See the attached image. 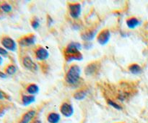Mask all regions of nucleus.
<instances>
[{
	"label": "nucleus",
	"mask_w": 148,
	"mask_h": 123,
	"mask_svg": "<svg viewBox=\"0 0 148 123\" xmlns=\"http://www.w3.org/2000/svg\"><path fill=\"white\" fill-rule=\"evenodd\" d=\"M2 62H3V59H2V57H1V56H0V65H1V64H2Z\"/></svg>",
	"instance_id": "28"
},
{
	"label": "nucleus",
	"mask_w": 148,
	"mask_h": 123,
	"mask_svg": "<svg viewBox=\"0 0 148 123\" xmlns=\"http://www.w3.org/2000/svg\"><path fill=\"white\" fill-rule=\"evenodd\" d=\"M36 114V111H35V110H30V111L26 112L25 114L23 116V118H22L20 123H29L32 120H33V118L35 117Z\"/></svg>",
	"instance_id": "12"
},
{
	"label": "nucleus",
	"mask_w": 148,
	"mask_h": 123,
	"mask_svg": "<svg viewBox=\"0 0 148 123\" xmlns=\"http://www.w3.org/2000/svg\"><path fill=\"white\" fill-rule=\"evenodd\" d=\"M107 103H108V105L111 106V107H112L113 108L116 109H117V110H121V109H122V108H121V106L119 105L117 103H116L115 101H112V100L108 99V101H107Z\"/></svg>",
	"instance_id": "21"
},
{
	"label": "nucleus",
	"mask_w": 148,
	"mask_h": 123,
	"mask_svg": "<svg viewBox=\"0 0 148 123\" xmlns=\"http://www.w3.org/2000/svg\"><path fill=\"white\" fill-rule=\"evenodd\" d=\"M97 33L96 30H94V29H91V30H88L86 31L83 32V33L81 34V38H82V40L84 41H91L94 38V37L95 36Z\"/></svg>",
	"instance_id": "11"
},
{
	"label": "nucleus",
	"mask_w": 148,
	"mask_h": 123,
	"mask_svg": "<svg viewBox=\"0 0 148 123\" xmlns=\"http://www.w3.org/2000/svg\"><path fill=\"white\" fill-rule=\"evenodd\" d=\"M101 65L98 62H93L90 63L89 65H87L85 69V74L87 75H93L96 74L99 71Z\"/></svg>",
	"instance_id": "7"
},
{
	"label": "nucleus",
	"mask_w": 148,
	"mask_h": 123,
	"mask_svg": "<svg viewBox=\"0 0 148 123\" xmlns=\"http://www.w3.org/2000/svg\"><path fill=\"white\" fill-rule=\"evenodd\" d=\"M80 75L81 69L77 65H72L66 72L65 80L67 83L70 84V85H75L79 80Z\"/></svg>",
	"instance_id": "2"
},
{
	"label": "nucleus",
	"mask_w": 148,
	"mask_h": 123,
	"mask_svg": "<svg viewBox=\"0 0 148 123\" xmlns=\"http://www.w3.org/2000/svg\"><path fill=\"white\" fill-rule=\"evenodd\" d=\"M111 38V32L108 29L103 30L99 33L97 37V41L101 45H106L110 40Z\"/></svg>",
	"instance_id": "5"
},
{
	"label": "nucleus",
	"mask_w": 148,
	"mask_h": 123,
	"mask_svg": "<svg viewBox=\"0 0 148 123\" xmlns=\"http://www.w3.org/2000/svg\"><path fill=\"white\" fill-rule=\"evenodd\" d=\"M69 12L71 17L74 19H77L81 14V5L79 3L69 4Z\"/></svg>",
	"instance_id": "6"
},
{
	"label": "nucleus",
	"mask_w": 148,
	"mask_h": 123,
	"mask_svg": "<svg viewBox=\"0 0 148 123\" xmlns=\"http://www.w3.org/2000/svg\"><path fill=\"white\" fill-rule=\"evenodd\" d=\"M129 71H130L131 73L134 74V75H138V74H140L143 71V69H142L141 67L140 66L137 64H132V65H130L129 66Z\"/></svg>",
	"instance_id": "15"
},
{
	"label": "nucleus",
	"mask_w": 148,
	"mask_h": 123,
	"mask_svg": "<svg viewBox=\"0 0 148 123\" xmlns=\"http://www.w3.org/2000/svg\"><path fill=\"white\" fill-rule=\"evenodd\" d=\"M7 74H5L4 73V72H1V71H0V78H7Z\"/></svg>",
	"instance_id": "25"
},
{
	"label": "nucleus",
	"mask_w": 148,
	"mask_h": 123,
	"mask_svg": "<svg viewBox=\"0 0 148 123\" xmlns=\"http://www.w3.org/2000/svg\"><path fill=\"white\" fill-rule=\"evenodd\" d=\"M23 63L25 67L32 72H36L38 69V66L30 56H25L23 59Z\"/></svg>",
	"instance_id": "9"
},
{
	"label": "nucleus",
	"mask_w": 148,
	"mask_h": 123,
	"mask_svg": "<svg viewBox=\"0 0 148 123\" xmlns=\"http://www.w3.org/2000/svg\"><path fill=\"white\" fill-rule=\"evenodd\" d=\"M36 57L38 60H46L49 58V53L45 48L40 46L36 50Z\"/></svg>",
	"instance_id": "10"
},
{
	"label": "nucleus",
	"mask_w": 148,
	"mask_h": 123,
	"mask_svg": "<svg viewBox=\"0 0 148 123\" xmlns=\"http://www.w3.org/2000/svg\"><path fill=\"white\" fill-rule=\"evenodd\" d=\"M31 25L33 29H37L40 26V23H39V20L38 18L35 17L33 20L31 21Z\"/></svg>",
	"instance_id": "22"
},
{
	"label": "nucleus",
	"mask_w": 148,
	"mask_h": 123,
	"mask_svg": "<svg viewBox=\"0 0 148 123\" xmlns=\"http://www.w3.org/2000/svg\"><path fill=\"white\" fill-rule=\"evenodd\" d=\"M1 9L4 12H10L12 10V7L8 3H4V4H1Z\"/></svg>",
	"instance_id": "20"
},
{
	"label": "nucleus",
	"mask_w": 148,
	"mask_h": 123,
	"mask_svg": "<svg viewBox=\"0 0 148 123\" xmlns=\"http://www.w3.org/2000/svg\"><path fill=\"white\" fill-rule=\"evenodd\" d=\"M4 113H5V111L0 107V117H2V116L4 114Z\"/></svg>",
	"instance_id": "26"
},
{
	"label": "nucleus",
	"mask_w": 148,
	"mask_h": 123,
	"mask_svg": "<svg viewBox=\"0 0 148 123\" xmlns=\"http://www.w3.org/2000/svg\"><path fill=\"white\" fill-rule=\"evenodd\" d=\"M61 120V117L57 113H51L47 117V120L49 123H59Z\"/></svg>",
	"instance_id": "13"
},
{
	"label": "nucleus",
	"mask_w": 148,
	"mask_h": 123,
	"mask_svg": "<svg viewBox=\"0 0 148 123\" xmlns=\"http://www.w3.org/2000/svg\"><path fill=\"white\" fill-rule=\"evenodd\" d=\"M35 101H36V97L34 96L23 95L22 97V101H23V104L24 106L30 105L32 103L35 102Z\"/></svg>",
	"instance_id": "14"
},
{
	"label": "nucleus",
	"mask_w": 148,
	"mask_h": 123,
	"mask_svg": "<svg viewBox=\"0 0 148 123\" xmlns=\"http://www.w3.org/2000/svg\"><path fill=\"white\" fill-rule=\"evenodd\" d=\"M7 54H8V52H7V51L5 49H4V48L0 47V55H1V56H7Z\"/></svg>",
	"instance_id": "23"
},
{
	"label": "nucleus",
	"mask_w": 148,
	"mask_h": 123,
	"mask_svg": "<svg viewBox=\"0 0 148 123\" xmlns=\"http://www.w3.org/2000/svg\"><path fill=\"white\" fill-rule=\"evenodd\" d=\"M1 44L2 46L5 48L7 50L12 51V52H14L17 49V44L16 42L13 40L12 38L10 37H4L1 39Z\"/></svg>",
	"instance_id": "4"
},
{
	"label": "nucleus",
	"mask_w": 148,
	"mask_h": 123,
	"mask_svg": "<svg viewBox=\"0 0 148 123\" xmlns=\"http://www.w3.org/2000/svg\"><path fill=\"white\" fill-rule=\"evenodd\" d=\"M33 123H42V122H41V121H40V120H36V121H35Z\"/></svg>",
	"instance_id": "29"
},
{
	"label": "nucleus",
	"mask_w": 148,
	"mask_h": 123,
	"mask_svg": "<svg viewBox=\"0 0 148 123\" xmlns=\"http://www.w3.org/2000/svg\"><path fill=\"white\" fill-rule=\"evenodd\" d=\"M87 92L85 91H78L74 94V98L76 100H82L86 97Z\"/></svg>",
	"instance_id": "18"
},
{
	"label": "nucleus",
	"mask_w": 148,
	"mask_h": 123,
	"mask_svg": "<svg viewBox=\"0 0 148 123\" xmlns=\"http://www.w3.org/2000/svg\"><path fill=\"white\" fill-rule=\"evenodd\" d=\"M6 97H7L6 94L4 93V92H2V91H0V100L4 99V98H5Z\"/></svg>",
	"instance_id": "24"
},
{
	"label": "nucleus",
	"mask_w": 148,
	"mask_h": 123,
	"mask_svg": "<svg viewBox=\"0 0 148 123\" xmlns=\"http://www.w3.org/2000/svg\"><path fill=\"white\" fill-rule=\"evenodd\" d=\"M39 91V87L36 84H30L27 86V92L28 93L31 94V95H35V94L38 93Z\"/></svg>",
	"instance_id": "17"
},
{
	"label": "nucleus",
	"mask_w": 148,
	"mask_h": 123,
	"mask_svg": "<svg viewBox=\"0 0 148 123\" xmlns=\"http://www.w3.org/2000/svg\"><path fill=\"white\" fill-rule=\"evenodd\" d=\"M81 48V44L78 42H72L69 43L64 49V56L66 62L82 60L83 56L79 52Z\"/></svg>",
	"instance_id": "1"
},
{
	"label": "nucleus",
	"mask_w": 148,
	"mask_h": 123,
	"mask_svg": "<svg viewBox=\"0 0 148 123\" xmlns=\"http://www.w3.org/2000/svg\"><path fill=\"white\" fill-rule=\"evenodd\" d=\"M60 111L64 117H70L74 114V108L70 104L63 103L60 107Z\"/></svg>",
	"instance_id": "8"
},
{
	"label": "nucleus",
	"mask_w": 148,
	"mask_h": 123,
	"mask_svg": "<svg viewBox=\"0 0 148 123\" xmlns=\"http://www.w3.org/2000/svg\"><path fill=\"white\" fill-rule=\"evenodd\" d=\"M48 19H49V20H48V23H49V25H50L51 23V22H52V19L49 16H48Z\"/></svg>",
	"instance_id": "27"
},
{
	"label": "nucleus",
	"mask_w": 148,
	"mask_h": 123,
	"mask_svg": "<svg viewBox=\"0 0 148 123\" xmlns=\"http://www.w3.org/2000/svg\"><path fill=\"white\" fill-rule=\"evenodd\" d=\"M127 25L129 28L134 29L140 25V21L136 17H131L127 20Z\"/></svg>",
	"instance_id": "16"
},
{
	"label": "nucleus",
	"mask_w": 148,
	"mask_h": 123,
	"mask_svg": "<svg viewBox=\"0 0 148 123\" xmlns=\"http://www.w3.org/2000/svg\"><path fill=\"white\" fill-rule=\"evenodd\" d=\"M16 71H17V67L13 65H9V66H7V67L6 68V72H7V74H8V75H14L16 72Z\"/></svg>",
	"instance_id": "19"
},
{
	"label": "nucleus",
	"mask_w": 148,
	"mask_h": 123,
	"mask_svg": "<svg viewBox=\"0 0 148 123\" xmlns=\"http://www.w3.org/2000/svg\"><path fill=\"white\" fill-rule=\"evenodd\" d=\"M36 38L34 34H29L23 36L18 40V43L22 46H30L36 43Z\"/></svg>",
	"instance_id": "3"
}]
</instances>
